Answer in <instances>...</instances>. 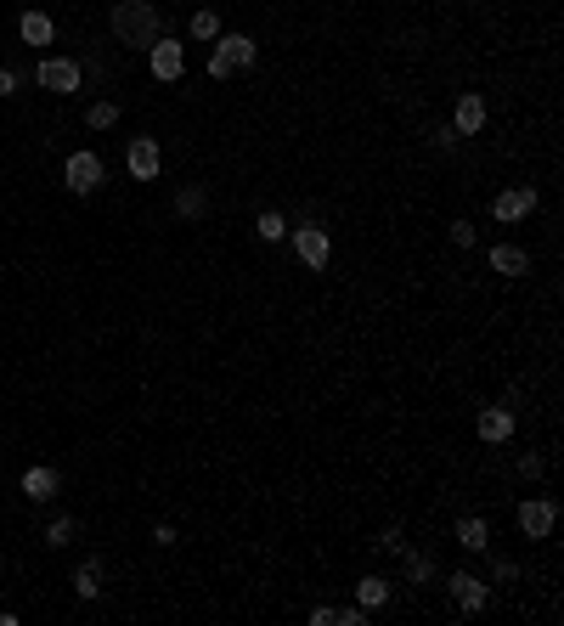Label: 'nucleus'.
I'll list each match as a JSON object with an SVG mask.
<instances>
[{"instance_id":"nucleus-27","label":"nucleus","mask_w":564,"mask_h":626,"mask_svg":"<svg viewBox=\"0 0 564 626\" xmlns=\"http://www.w3.org/2000/svg\"><path fill=\"white\" fill-rule=\"evenodd\" d=\"M379 548H384V553H401V548H407V536H401V531H395V525H389V531L379 536Z\"/></svg>"},{"instance_id":"nucleus-8","label":"nucleus","mask_w":564,"mask_h":626,"mask_svg":"<svg viewBox=\"0 0 564 626\" xmlns=\"http://www.w3.org/2000/svg\"><path fill=\"white\" fill-rule=\"evenodd\" d=\"M124 164H130V175H136V181H158L164 153H158V141H153V136H136V141H130V153H124Z\"/></svg>"},{"instance_id":"nucleus-14","label":"nucleus","mask_w":564,"mask_h":626,"mask_svg":"<svg viewBox=\"0 0 564 626\" xmlns=\"http://www.w3.org/2000/svg\"><path fill=\"white\" fill-rule=\"evenodd\" d=\"M17 34H23V46H51V40H57V23H51L46 12H23Z\"/></svg>"},{"instance_id":"nucleus-1","label":"nucleus","mask_w":564,"mask_h":626,"mask_svg":"<svg viewBox=\"0 0 564 626\" xmlns=\"http://www.w3.org/2000/svg\"><path fill=\"white\" fill-rule=\"evenodd\" d=\"M108 23H113V40L130 46V51H148V46L164 40V12L153 6V0H119V6L108 12Z\"/></svg>"},{"instance_id":"nucleus-12","label":"nucleus","mask_w":564,"mask_h":626,"mask_svg":"<svg viewBox=\"0 0 564 626\" xmlns=\"http://www.w3.org/2000/svg\"><path fill=\"white\" fill-rule=\"evenodd\" d=\"M508 434H514V407H486V412H479V441L503 446Z\"/></svg>"},{"instance_id":"nucleus-9","label":"nucleus","mask_w":564,"mask_h":626,"mask_svg":"<svg viewBox=\"0 0 564 626\" xmlns=\"http://www.w3.org/2000/svg\"><path fill=\"white\" fill-rule=\"evenodd\" d=\"M294 248H300V260H305L310 271H322V265H327V232H322L317 220H305L300 232H294Z\"/></svg>"},{"instance_id":"nucleus-21","label":"nucleus","mask_w":564,"mask_h":626,"mask_svg":"<svg viewBox=\"0 0 564 626\" xmlns=\"http://www.w3.org/2000/svg\"><path fill=\"white\" fill-rule=\"evenodd\" d=\"M401 559H407V581H429V576H434V559H429V553L401 548Z\"/></svg>"},{"instance_id":"nucleus-17","label":"nucleus","mask_w":564,"mask_h":626,"mask_svg":"<svg viewBox=\"0 0 564 626\" xmlns=\"http://www.w3.org/2000/svg\"><path fill=\"white\" fill-rule=\"evenodd\" d=\"M74 593L79 598H102V559H85V565L74 570Z\"/></svg>"},{"instance_id":"nucleus-28","label":"nucleus","mask_w":564,"mask_h":626,"mask_svg":"<svg viewBox=\"0 0 564 626\" xmlns=\"http://www.w3.org/2000/svg\"><path fill=\"white\" fill-rule=\"evenodd\" d=\"M452 243H457V248H469V243H474V226H469V220H457V226H452Z\"/></svg>"},{"instance_id":"nucleus-2","label":"nucleus","mask_w":564,"mask_h":626,"mask_svg":"<svg viewBox=\"0 0 564 626\" xmlns=\"http://www.w3.org/2000/svg\"><path fill=\"white\" fill-rule=\"evenodd\" d=\"M260 46L248 34H215V51H209V79H232L243 68H255Z\"/></svg>"},{"instance_id":"nucleus-29","label":"nucleus","mask_w":564,"mask_h":626,"mask_svg":"<svg viewBox=\"0 0 564 626\" xmlns=\"http://www.w3.org/2000/svg\"><path fill=\"white\" fill-rule=\"evenodd\" d=\"M519 474H531V479H536V474H542V457H536V452H525V457H519Z\"/></svg>"},{"instance_id":"nucleus-16","label":"nucleus","mask_w":564,"mask_h":626,"mask_svg":"<svg viewBox=\"0 0 564 626\" xmlns=\"http://www.w3.org/2000/svg\"><path fill=\"white\" fill-rule=\"evenodd\" d=\"M457 541H463L469 553H486L491 548V525H486V519H474V514H463V519H457Z\"/></svg>"},{"instance_id":"nucleus-15","label":"nucleus","mask_w":564,"mask_h":626,"mask_svg":"<svg viewBox=\"0 0 564 626\" xmlns=\"http://www.w3.org/2000/svg\"><path fill=\"white\" fill-rule=\"evenodd\" d=\"M57 486H62L57 469H29V474H23V496H34V503H51Z\"/></svg>"},{"instance_id":"nucleus-26","label":"nucleus","mask_w":564,"mask_h":626,"mask_svg":"<svg viewBox=\"0 0 564 626\" xmlns=\"http://www.w3.org/2000/svg\"><path fill=\"white\" fill-rule=\"evenodd\" d=\"M310 626H339V610H333V604H317V610H310Z\"/></svg>"},{"instance_id":"nucleus-24","label":"nucleus","mask_w":564,"mask_h":626,"mask_svg":"<svg viewBox=\"0 0 564 626\" xmlns=\"http://www.w3.org/2000/svg\"><path fill=\"white\" fill-rule=\"evenodd\" d=\"M192 34H198V40H215V34H220V17L209 12V6H203V12H192Z\"/></svg>"},{"instance_id":"nucleus-10","label":"nucleus","mask_w":564,"mask_h":626,"mask_svg":"<svg viewBox=\"0 0 564 626\" xmlns=\"http://www.w3.org/2000/svg\"><path fill=\"white\" fill-rule=\"evenodd\" d=\"M531 209H536V186H508V192H503V198L491 203V215H497V220L508 226V220H525Z\"/></svg>"},{"instance_id":"nucleus-23","label":"nucleus","mask_w":564,"mask_h":626,"mask_svg":"<svg viewBox=\"0 0 564 626\" xmlns=\"http://www.w3.org/2000/svg\"><path fill=\"white\" fill-rule=\"evenodd\" d=\"M260 237H265V243H282V237H288V220L277 215V209H265V215H260Z\"/></svg>"},{"instance_id":"nucleus-20","label":"nucleus","mask_w":564,"mask_h":626,"mask_svg":"<svg viewBox=\"0 0 564 626\" xmlns=\"http://www.w3.org/2000/svg\"><path fill=\"white\" fill-rule=\"evenodd\" d=\"M209 209V198H203V186H181V198H175V215L181 220H198Z\"/></svg>"},{"instance_id":"nucleus-13","label":"nucleus","mask_w":564,"mask_h":626,"mask_svg":"<svg viewBox=\"0 0 564 626\" xmlns=\"http://www.w3.org/2000/svg\"><path fill=\"white\" fill-rule=\"evenodd\" d=\"M486 260H491V271H503V277H525V271H531V255H525V248H514V243H497Z\"/></svg>"},{"instance_id":"nucleus-3","label":"nucleus","mask_w":564,"mask_h":626,"mask_svg":"<svg viewBox=\"0 0 564 626\" xmlns=\"http://www.w3.org/2000/svg\"><path fill=\"white\" fill-rule=\"evenodd\" d=\"M62 181H68V192H79V198H91L96 186H102V158L96 153H68V164H62Z\"/></svg>"},{"instance_id":"nucleus-6","label":"nucleus","mask_w":564,"mask_h":626,"mask_svg":"<svg viewBox=\"0 0 564 626\" xmlns=\"http://www.w3.org/2000/svg\"><path fill=\"white\" fill-rule=\"evenodd\" d=\"M148 62H153V79H164V85H175V79L186 74V51L175 46L170 34H164L158 46H148Z\"/></svg>"},{"instance_id":"nucleus-5","label":"nucleus","mask_w":564,"mask_h":626,"mask_svg":"<svg viewBox=\"0 0 564 626\" xmlns=\"http://www.w3.org/2000/svg\"><path fill=\"white\" fill-rule=\"evenodd\" d=\"M34 85H46V91H57V96L79 91V62H68V57H46V62L34 68Z\"/></svg>"},{"instance_id":"nucleus-11","label":"nucleus","mask_w":564,"mask_h":626,"mask_svg":"<svg viewBox=\"0 0 564 626\" xmlns=\"http://www.w3.org/2000/svg\"><path fill=\"white\" fill-rule=\"evenodd\" d=\"M452 130L457 136H474V130H486V96L469 91V96H457V113H452Z\"/></svg>"},{"instance_id":"nucleus-18","label":"nucleus","mask_w":564,"mask_h":626,"mask_svg":"<svg viewBox=\"0 0 564 626\" xmlns=\"http://www.w3.org/2000/svg\"><path fill=\"white\" fill-rule=\"evenodd\" d=\"M356 604H362V610L372 615V610H379V604H389V581H384V576H367L362 587H356Z\"/></svg>"},{"instance_id":"nucleus-19","label":"nucleus","mask_w":564,"mask_h":626,"mask_svg":"<svg viewBox=\"0 0 564 626\" xmlns=\"http://www.w3.org/2000/svg\"><path fill=\"white\" fill-rule=\"evenodd\" d=\"M74 536H79V519L74 514H57L51 525H46V548H68Z\"/></svg>"},{"instance_id":"nucleus-22","label":"nucleus","mask_w":564,"mask_h":626,"mask_svg":"<svg viewBox=\"0 0 564 626\" xmlns=\"http://www.w3.org/2000/svg\"><path fill=\"white\" fill-rule=\"evenodd\" d=\"M85 124H91V130H113V124H119V108H113V102H91Z\"/></svg>"},{"instance_id":"nucleus-4","label":"nucleus","mask_w":564,"mask_h":626,"mask_svg":"<svg viewBox=\"0 0 564 626\" xmlns=\"http://www.w3.org/2000/svg\"><path fill=\"white\" fill-rule=\"evenodd\" d=\"M446 587H452V598H457V610H463V615H479V610L491 604V587H486L474 570H452Z\"/></svg>"},{"instance_id":"nucleus-7","label":"nucleus","mask_w":564,"mask_h":626,"mask_svg":"<svg viewBox=\"0 0 564 626\" xmlns=\"http://www.w3.org/2000/svg\"><path fill=\"white\" fill-rule=\"evenodd\" d=\"M553 519H559V508L548 503V496H525V503H519V531H525L531 541H542L553 531Z\"/></svg>"},{"instance_id":"nucleus-25","label":"nucleus","mask_w":564,"mask_h":626,"mask_svg":"<svg viewBox=\"0 0 564 626\" xmlns=\"http://www.w3.org/2000/svg\"><path fill=\"white\" fill-rule=\"evenodd\" d=\"M17 85H23V68H0V96H17Z\"/></svg>"}]
</instances>
